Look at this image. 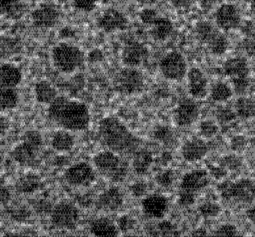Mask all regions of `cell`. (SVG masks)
Here are the masks:
<instances>
[{"instance_id":"cell-31","label":"cell","mask_w":255,"mask_h":237,"mask_svg":"<svg viewBox=\"0 0 255 237\" xmlns=\"http://www.w3.org/2000/svg\"><path fill=\"white\" fill-rule=\"evenodd\" d=\"M235 114L242 119H249L255 117V100L241 96L235 102Z\"/></svg>"},{"instance_id":"cell-33","label":"cell","mask_w":255,"mask_h":237,"mask_svg":"<svg viewBox=\"0 0 255 237\" xmlns=\"http://www.w3.org/2000/svg\"><path fill=\"white\" fill-rule=\"evenodd\" d=\"M19 95L15 88H0V109L10 110L17 106Z\"/></svg>"},{"instance_id":"cell-15","label":"cell","mask_w":255,"mask_h":237,"mask_svg":"<svg viewBox=\"0 0 255 237\" xmlns=\"http://www.w3.org/2000/svg\"><path fill=\"white\" fill-rule=\"evenodd\" d=\"M97 25L105 32L124 30L128 26V20L123 13L115 8L106 9L98 18Z\"/></svg>"},{"instance_id":"cell-58","label":"cell","mask_w":255,"mask_h":237,"mask_svg":"<svg viewBox=\"0 0 255 237\" xmlns=\"http://www.w3.org/2000/svg\"><path fill=\"white\" fill-rule=\"evenodd\" d=\"M251 9H252L253 11H255V0H253L252 3H251Z\"/></svg>"},{"instance_id":"cell-4","label":"cell","mask_w":255,"mask_h":237,"mask_svg":"<svg viewBox=\"0 0 255 237\" xmlns=\"http://www.w3.org/2000/svg\"><path fill=\"white\" fill-rule=\"evenodd\" d=\"M96 169L111 181L120 182L128 173L127 163L111 150L101 151L93 158Z\"/></svg>"},{"instance_id":"cell-44","label":"cell","mask_w":255,"mask_h":237,"mask_svg":"<svg viewBox=\"0 0 255 237\" xmlns=\"http://www.w3.org/2000/svg\"><path fill=\"white\" fill-rule=\"evenodd\" d=\"M154 136L163 143H169L173 141V134L171 130H169V128L165 126L158 127L154 132Z\"/></svg>"},{"instance_id":"cell-52","label":"cell","mask_w":255,"mask_h":237,"mask_svg":"<svg viewBox=\"0 0 255 237\" xmlns=\"http://www.w3.org/2000/svg\"><path fill=\"white\" fill-rule=\"evenodd\" d=\"M11 199V193L7 187L0 186V205H6Z\"/></svg>"},{"instance_id":"cell-45","label":"cell","mask_w":255,"mask_h":237,"mask_svg":"<svg viewBox=\"0 0 255 237\" xmlns=\"http://www.w3.org/2000/svg\"><path fill=\"white\" fill-rule=\"evenodd\" d=\"M10 217L14 220V221H18V222H22V221H26L29 216H30V212L27 208L25 207H16L10 210Z\"/></svg>"},{"instance_id":"cell-5","label":"cell","mask_w":255,"mask_h":237,"mask_svg":"<svg viewBox=\"0 0 255 237\" xmlns=\"http://www.w3.org/2000/svg\"><path fill=\"white\" fill-rule=\"evenodd\" d=\"M222 198L250 204L255 200V182L251 179H240L236 182L223 181L218 185Z\"/></svg>"},{"instance_id":"cell-26","label":"cell","mask_w":255,"mask_h":237,"mask_svg":"<svg viewBox=\"0 0 255 237\" xmlns=\"http://www.w3.org/2000/svg\"><path fill=\"white\" fill-rule=\"evenodd\" d=\"M153 162V156L146 149H139L133 153L132 167L136 174L144 175L150 168Z\"/></svg>"},{"instance_id":"cell-39","label":"cell","mask_w":255,"mask_h":237,"mask_svg":"<svg viewBox=\"0 0 255 237\" xmlns=\"http://www.w3.org/2000/svg\"><path fill=\"white\" fill-rule=\"evenodd\" d=\"M245 34L246 37L242 42V47L248 56L255 59V30Z\"/></svg>"},{"instance_id":"cell-10","label":"cell","mask_w":255,"mask_h":237,"mask_svg":"<svg viewBox=\"0 0 255 237\" xmlns=\"http://www.w3.org/2000/svg\"><path fill=\"white\" fill-rule=\"evenodd\" d=\"M143 86L144 77L142 73L133 67L122 69L115 79L116 89L124 94L138 93L143 89Z\"/></svg>"},{"instance_id":"cell-3","label":"cell","mask_w":255,"mask_h":237,"mask_svg":"<svg viewBox=\"0 0 255 237\" xmlns=\"http://www.w3.org/2000/svg\"><path fill=\"white\" fill-rule=\"evenodd\" d=\"M51 56L55 68L65 74L75 72L84 63V53L82 50L67 42H61L54 46Z\"/></svg>"},{"instance_id":"cell-40","label":"cell","mask_w":255,"mask_h":237,"mask_svg":"<svg viewBox=\"0 0 255 237\" xmlns=\"http://www.w3.org/2000/svg\"><path fill=\"white\" fill-rule=\"evenodd\" d=\"M155 180L160 186L169 187L172 185V183L174 181V172L171 169H166V170L160 171L156 175Z\"/></svg>"},{"instance_id":"cell-2","label":"cell","mask_w":255,"mask_h":237,"mask_svg":"<svg viewBox=\"0 0 255 237\" xmlns=\"http://www.w3.org/2000/svg\"><path fill=\"white\" fill-rule=\"evenodd\" d=\"M98 131L103 144L115 153H134L140 145V140L116 117L103 118Z\"/></svg>"},{"instance_id":"cell-55","label":"cell","mask_w":255,"mask_h":237,"mask_svg":"<svg viewBox=\"0 0 255 237\" xmlns=\"http://www.w3.org/2000/svg\"><path fill=\"white\" fill-rule=\"evenodd\" d=\"M246 216L250 220V222L255 226V206H253L247 210Z\"/></svg>"},{"instance_id":"cell-36","label":"cell","mask_w":255,"mask_h":237,"mask_svg":"<svg viewBox=\"0 0 255 237\" xmlns=\"http://www.w3.org/2000/svg\"><path fill=\"white\" fill-rule=\"evenodd\" d=\"M207 237H244L232 224H223L219 226L216 230L212 231Z\"/></svg>"},{"instance_id":"cell-49","label":"cell","mask_w":255,"mask_h":237,"mask_svg":"<svg viewBox=\"0 0 255 237\" xmlns=\"http://www.w3.org/2000/svg\"><path fill=\"white\" fill-rule=\"evenodd\" d=\"M246 145V139L243 136H235L231 140V148L234 151H241Z\"/></svg>"},{"instance_id":"cell-34","label":"cell","mask_w":255,"mask_h":237,"mask_svg":"<svg viewBox=\"0 0 255 237\" xmlns=\"http://www.w3.org/2000/svg\"><path fill=\"white\" fill-rule=\"evenodd\" d=\"M232 88L225 82L215 83L210 91V97L215 102H225L232 97Z\"/></svg>"},{"instance_id":"cell-43","label":"cell","mask_w":255,"mask_h":237,"mask_svg":"<svg viewBox=\"0 0 255 237\" xmlns=\"http://www.w3.org/2000/svg\"><path fill=\"white\" fill-rule=\"evenodd\" d=\"M134 226H135V220L128 215L121 216L117 221V228L123 232H127L133 229Z\"/></svg>"},{"instance_id":"cell-24","label":"cell","mask_w":255,"mask_h":237,"mask_svg":"<svg viewBox=\"0 0 255 237\" xmlns=\"http://www.w3.org/2000/svg\"><path fill=\"white\" fill-rule=\"evenodd\" d=\"M90 232L95 237H117L118 228L109 218L99 217L91 221Z\"/></svg>"},{"instance_id":"cell-35","label":"cell","mask_w":255,"mask_h":237,"mask_svg":"<svg viewBox=\"0 0 255 237\" xmlns=\"http://www.w3.org/2000/svg\"><path fill=\"white\" fill-rule=\"evenodd\" d=\"M156 226V233L157 236L160 237H180V231L177 228V226L168 221V220H162L159 222Z\"/></svg>"},{"instance_id":"cell-17","label":"cell","mask_w":255,"mask_h":237,"mask_svg":"<svg viewBox=\"0 0 255 237\" xmlns=\"http://www.w3.org/2000/svg\"><path fill=\"white\" fill-rule=\"evenodd\" d=\"M142 210L149 218L160 219L168 210V200L161 194H150L142 200Z\"/></svg>"},{"instance_id":"cell-8","label":"cell","mask_w":255,"mask_h":237,"mask_svg":"<svg viewBox=\"0 0 255 237\" xmlns=\"http://www.w3.org/2000/svg\"><path fill=\"white\" fill-rule=\"evenodd\" d=\"M159 69L166 79L179 81L183 79L187 73V64L181 53L171 51L161 58Z\"/></svg>"},{"instance_id":"cell-54","label":"cell","mask_w":255,"mask_h":237,"mask_svg":"<svg viewBox=\"0 0 255 237\" xmlns=\"http://www.w3.org/2000/svg\"><path fill=\"white\" fill-rule=\"evenodd\" d=\"M9 128V121L5 117H0V135H4Z\"/></svg>"},{"instance_id":"cell-56","label":"cell","mask_w":255,"mask_h":237,"mask_svg":"<svg viewBox=\"0 0 255 237\" xmlns=\"http://www.w3.org/2000/svg\"><path fill=\"white\" fill-rule=\"evenodd\" d=\"M207 235H208V233L206 232L205 229L199 228V229H196L192 232L191 237H207Z\"/></svg>"},{"instance_id":"cell-41","label":"cell","mask_w":255,"mask_h":237,"mask_svg":"<svg viewBox=\"0 0 255 237\" xmlns=\"http://www.w3.org/2000/svg\"><path fill=\"white\" fill-rule=\"evenodd\" d=\"M98 1L99 0H73V6L80 11L89 12L95 8Z\"/></svg>"},{"instance_id":"cell-51","label":"cell","mask_w":255,"mask_h":237,"mask_svg":"<svg viewBox=\"0 0 255 237\" xmlns=\"http://www.w3.org/2000/svg\"><path fill=\"white\" fill-rule=\"evenodd\" d=\"M146 185L143 183V182H137V183H134L133 185H131L130 187V190H131V193L136 196V197H140V196H143L146 192Z\"/></svg>"},{"instance_id":"cell-7","label":"cell","mask_w":255,"mask_h":237,"mask_svg":"<svg viewBox=\"0 0 255 237\" xmlns=\"http://www.w3.org/2000/svg\"><path fill=\"white\" fill-rule=\"evenodd\" d=\"M195 33L197 38L206 44L214 55H222L228 48V40L223 33L218 31L211 23L201 21L196 24Z\"/></svg>"},{"instance_id":"cell-47","label":"cell","mask_w":255,"mask_h":237,"mask_svg":"<svg viewBox=\"0 0 255 237\" xmlns=\"http://www.w3.org/2000/svg\"><path fill=\"white\" fill-rule=\"evenodd\" d=\"M235 116L236 114L230 108H227V107H221L217 111L218 119L219 121H222V122H229L232 119H234Z\"/></svg>"},{"instance_id":"cell-38","label":"cell","mask_w":255,"mask_h":237,"mask_svg":"<svg viewBox=\"0 0 255 237\" xmlns=\"http://www.w3.org/2000/svg\"><path fill=\"white\" fill-rule=\"evenodd\" d=\"M220 211H221L220 206L217 203L212 202V201L202 203L199 206V212L205 218L215 217L220 213Z\"/></svg>"},{"instance_id":"cell-18","label":"cell","mask_w":255,"mask_h":237,"mask_svg":"<svg viewBox=\"0 0 255 237\" xmlns=\"http://www.w3.org/2000/svg\"><path fill=\"white\" fill-rule=\"evenodd\" d=\"M209 184L208 173L203 169H196L184 174L180 182L181 191L190 193L198 192Z\"/></svg>"},{"instance_id":"cell-20","label":"cell","mask_w":255,"mask_h":237,"mask_svg":"<svg viewBox=\"0 0 255 237\" xmlns=\"http://www.w3.org/2000/svg\"><path fill=\"white\" fill-rule=\"evenodd\" d=\"M189 94L196 99H201L207 94L208 81L205 74L196 67L191 68L187 74Z\"/></svg>"},{"instance_id":"cell-21","label":"cell","mask_w":255,"mask_h":237,"mask_svg":"<svg viewBox=\"0 0 255 237\" xmlns=\"http://www.w3.org/2000/svg\"><path fill=\"white\" fill-rule=\"evenodd\" d=\"M222 70L226 76L231 78V80L248 78L250 72L247 60L240 56L232 57L226 60L223 64Z\"/></svg>"},{"instance_id":"cell-50","label":"cell","mask_w":255,"mask_h":237,"mask_svg":"<svg viewBox=\"0 0 255 237\" xmlns=\"http://www.w3.org/2000/svg\"><path fill=\"white\" fill-rule=\"evenodd\" d=\"M223 164L227 166L229 169H237L241 165V161L238 157L230 155V156H226L223 159Z\"/></svg>"},{"instance_id":"cell-19","label":"cell","mask_w":255,"mask_h":237,"mask_svg":"<svg viewBox=\"0 0 255 237\" xmlns=\"http://www.w3.org/2000/svg\"><path fill=\"white\" fill-rule=\"evenodd\" d=\"M124 202V197L118 187H110L103 191L96 200V207L104 211H116Z\"/></svg>"},{"instance_id":"cell-13","label":"cell","mask_w":255,"mask_h":237,"mask_svg":"<svg viewBox=\"0 0 255 237\" xmlns=\"http://www.w3.org/2000/svg\"><path fill=\"white\" fill-rule=\"evenodd\" d=\"M58 8L50 3H45L35 8L31 13V21L37 28H51L59 20Z\"/></svg>"},{"instance_id":"cell-42","label":"cell","mask_w":255,"mask_h":237,"mask_svg":"<svg viewBox=\"0 0 255 237\" xmlns=\"http://www.w3.org/2000/svg\"><path fill=\"white\" fill-rule=\"evenodd\" d=\"M139 17H140V20L144 24L152 25L155 22V20L159 17V15L156 10H154L152 8H145L140 12Z\"/></svg>"},{"instance_id":"cell-53","label":"cell","mask_w":255,"mask_h":237,"mask_svg":"<svg viewBox=\"0 0 255 237\" xmlns=\"http://www.w3.org/2000/svg\"><path fill=\"white\" fill-rule=\"evenodd\" d=\"M171 4L178 9H185L190 7L192 0H170Z\"/></svg>"},{"instance_id":"cell-9","label":"cell","mask_w":255,"mask_h":237,"mask_svg":"<svg viewBox=\"0 0 255 237\" xmlns=\"http://www.w3.org/2000/svg\"><path fill=\"white\" fill-rule=\"evenodd\" d=\"M51 222L57 228L74 229L80 219V214L75 205L69 202H60L50 211Z\"/></svg>"},{"instance_id":"cell-59","label":"cell","mask_w":255,"mask_h":237,"mask_svg":"<svg viewBox=\"0 0 255 237\" xmlns=\"http://www.w3.org/2000/svg\"><path fill=\"white\" fill-rule=\"evenodd\" d=\"M1 166H2V159L0 157V170H1Z\"/></svg>"},{"instance_id":"cell-60","label":"cell","mask_w":255,"mask_h":237,"mask_svg":"<svg viewBox=\"0 0 255 237\" xmlns=\"http://www.w3.org/2000/svg\"><path fill=\"white\" fill-rule=\"evenodd\" d=\"M134 1H139V2H142V1H146V0H134Z\"/></svg>"},{"instance_id":"cell-1","label":"cell","mask_w":255,"mask_h":237,"mask_svg":"<svg viewBox=\"0 0 255 237\" xmlns=\"http://www.w3.org/2000/svg\"><path fill=\"white\" fill-rule=\"evenodd\" d=\"M47 112L50 119L65 130H84L90 122L88 107L82 102L64 96H57L49 104Z\"/></svg>"},{"instance_id":"cell-32","label":"cell","mask_w":255,"mask_h":237,"mask_svg":"<svg viewBox=\"0 0 255 237\" xmlns=\"http://www.w3.org/2000/svg\"><path fill=\"white\" fill-rule=\"evenodd\" d=\"M40 186H41L40 178L32 174H27L20 177L15 184L16 190L20 193H25V194L35 192L40 188Z\"/></svg>"},{"instance_id":"cell-22","label":"cell","mask_w":255,"mask_h":237,"mask_svg":"<svg viewBox=\"0 0 255 237\" xmlns=\"http://www.w3.org/2000/svg\"><path fill=\"white\" fill-rule=\"evenodd\" d=\"M207 151L208 146L206 142L203 139L196 137L187 140L181 148V154L188 162H195L202 159Z\"/></svg>"},{"instance_id":"cell-14","label":"cell","mask_w":255,"mask_h":237,"mask_svg":"<svg viewBox=\"0 0 255 237\" xmlns=\"http://www.w3.org/2000/svg\"><path fill=\"white\" fill-rule=\"evenodd\" d=\"M149 56L147 47L137 41H130L125 45L122 52V61L127 67H137L144 63Z\"/></svg>"},{"instance_id":"cell-29","label":"cell","mask_w":255,"mask_h":237,"mask_svg":"<svg viewBox=\"0 0 255 237\" xmlns=\"http://www.w3.org/2000/svg\"><path fill=\"white\" fill-rule=\"evenodd\" d=\"M22 49L21 41L15 37H0V59H6L18 54Z\"/></svg>"},{"instance_id":"cell-37","label":"cell","mask_w":255,"mask_h":237,"mask_svg":"<svg viewBox=\"0 0 255 237\" xmlns=\"http://www.w3.org/2000/svg\"><path fill=\"white\" fill-rule=\"evenodd\" d=\"M219 127L211 120H204L199 125V132L204 138H212L218 133Z\"/></svg>"},{"instance_id":"cell-28","label":"cell","mask_w":255,"mask_h":237,"mask_svg":"<svg viewBox=\"0 0 255 237\" xmlns=\"http://www.w3.org/2000/svg\"><path fill=\"white\" fill-rule=\"evenodd\" d=\"M74 137L67 130H58L56 131L51 138L52 148L59 152H66L72 149L74 146Z\"/></svg>"},{"instance_id":"cell-27","label":"cell","mask_w":255,"mask_h":237,"mask_svg":"<svg viewBox=\"0 0 255 237\" xmlns=\"http://www.w3.org/2000/svg\"><path fill=\"white\" fill-rule=\"evenodd\" d=\"M34 93L36 100L42 104H50L57 97L55 87L46 80L38 81L35 84Z\"/></svg>"},{"instance_id":"cell-46","label":"cell","mask_w":255,"mask_h":237,"mask_svg":"<svg viewBox=\"0 0 255 237\" xmlns=\"http://www.w3.org/2000/svg\"><path fill=\"white\" fill-rule=\"evenodd\" d=\"M232 83H233V88H234V91L241 95V94H244L249 86H250V80L249 78H241V79H233L232 80Z\"/></svg>"},{"instance_id":"cell-23","label":"cell","mask_w":255,"mask_h":237,"mask_svg":"<svg viewBox=\"0 0 255 237\" xmlns=\"http://www.w3.org/2000/svg\"><path fill=\"white\" fill-rule=\"evenodd\" d=\"M22 80L20 69L10 63L0 65V88H15Z\"/></svg>"},{"instance_id":"cell-6","label":"cell","mask_w":255,"mask_h":237,"mask_svg":"<svg viewBox=\"0 0 255 237\" xmlns=\"http://www.w3.org/2000/svg\"><path fill=\"white\" fill-rule=\"evenodd\" d=\"M42 146V136L38 131L29 130L24 135V140L11 151L12 159L20 165H32Z\"/></svg>"},{"instance_id":"cell-16","label":"cell","mask_w":255,"mask_h":237,"mask_svg":"<svg viewBox=\"0 0 255 237\" xmlns=\"http://www.w3.org/2000/svg\"><path fill=\"white\" fill-rule=\"evenodd\" d=\"M199 116V107L191 99L181 100L174 110V119L180 127L193 124Z\"/></svg>"},{"instance_id":"cell-12","label":"cell","mask_w":255,"mask_h":237,"mask_svg":"<svg viewBox=\"0 0 255 237\" xmlns=\"http://www.w3.org/2000/svg\"><path fill=\"white\" fill-rule=\"evenodd\" d=\"M215 21L217 26L225 31L239 27L241 23V15L238 7L230 3L222 4L216 10Z\"/></svg>"},{"instance_id":"cell-25","label":"cell","mask_w":255,"mask_h":237,"mask_svg":"<svg viewBox=\"0 0 255 237\" xmlns=\"http://www.w3.org/2000/svg\"><path fill=\"white\" fill-rule=\"evenodd\" d=\"M25 13V5L20 0H0V15L9 19H19Z\"/></svg>"},{"instance_id":"cell-30","label":"cell","mask_w":255,"mask_h":237,"mask_svg":"<svg viewBox=\"0 0 255 237\" xmlns=\"http://www.w3.org/2000/svg\"><path fill=\"white\" fill-rule=\"evenodd\" d=\"M151 27V35L153 39L158 41H163L167 39L173 31L172 22L169 19L160 16L155 20Z\"/></svg>"},{"instance_id":"cell-57","label":"cell","mask_w":255,"mask_h":237,"mask_svg":"<svg viewBox=\"0 0 255 237\" xmlns=\"http://www.w3.org/2000/svg\"><path fill=\"white\" fill-rule=\"evenodd\" d=\"M3 237H30L29 235L21 232H7Z\"/></svg>"},{"instance_id":"cell-11","label":"cell","mask_w":255,"mask_h":237,"mask_svg":"<svg viewBox=\"0 0 255 237\" xmlns=\"http://www.w3.org/2000/svg\"><path fill=\"white\" fill-rule=\"evenodd\" d=\"M64 177L67 183L73 186H87L95 179V172L87 162H78L69 166Z\"/></svg>"},{"instance_id":"cell-48","label":"cell","mask_w":255,"mask_h":237,"mask_svg":"<svg viewBox=\"0 0 255 237\" xmlns=\"http://www.w3.org/2000/svg\"><path fill=\"white\" fill-rule=\"evenodd\" d=\"M195 202V194L186 192V191H180L179 197H178V203L181 206L187 207L191 206Z\"/></svg>"}]
</instances>
